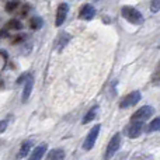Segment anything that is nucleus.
Returning <instances> with one entry per match:
<instances>
[{"instance_id":"nucleus-13","label":"nucleus","mask_w":160,"mask_h":160,"mask_svg":"<svg viewBox=\"0 0 160 160\" xmlns=\"http://www.w3.org/2000/svg\"><path fill=\"white\" fill-rule=\"evenodd\" d=\"M69 38H70V35H69V34H66V32H61V34H59L58 42H56V48H58V51H61L62 48H63L65 45L68 44Z\"/></svg>"},{"instance_id":"nucleus-23","label":"nucleus","mask_w":160,"mask_h":160,"mask_svg":"<svg viewBox=\"0 0 160 160\" xmlns=\"http://www.w3.org/2000/svg\"><path fill=\"white\" fill-rule=\"evenodd\" d=\"M18 41H21V37H16V39H14V44H16V42H18Z\"/></svg>"},{"instance_id":"nucleus-7","label":"nucleus","mask_w":160,"mask_h":160,"mask_svg":"<svg viewBox=\"0 0 160 160\" xmlns=\"http://www.w3.org/2000/svg\"><path fill=\"white\" fill-rule=\"evenodd\" d=\"M142 128H143V122H132L128 128V136L129 138H138L142 133Z\"/></svg>"},{"instance_id":"nucleus-12","label":"nucleus","mask_w":160,"mask_h":160,"mask_svg":"<svg viewBox=\"0 0 160 160\" xmlns=\"http://www.w3.org/2000/svg\"><path fill=\"white\" fill-rule=\"evenodd\" d=\"M65 150L63 149H55V150H52V152H49V155L47 156V159H49V160H62V159H65Z\"/></svg>"},{"instance_id":"nucleus-22","label":"nucleus","mask_w":160,"mask_h":160,"mask_svg":"<svg viewBox=\"0 0 160 160\" xmlns=\"http://www.w3.org/2000/svg\"><path fill=\"white\" fill-rule=\"evenodd\" d=\"M7 125H8V121H7V119H3V121H0V133L4 132L6 128H7Z\"/></svg>"},{"instance_id":"nucleus-6","label":"nucleus","mask_w":160,"mask_h":160,"mask_svg":"<svg viewBox=\"0 0 160 160\" xmlns=\"http://www.w3.org/2000/svg\"><path fill=\"white\" fill-rule=\"evenodd\" d=\"M68 11H69V6L66 4V3H62V4H59L58 7V11H56V27H61L62 24L65 22V20H66V16H68Z\"/></svg>"},{"instance_id":"nucleus-4","label":"nucleus","mask_w":160,"mask_h":160,"mask_svg":"<svg viewBox=\"0 0 160 160\" xmlns=\"http://www.w3.org/2000/svg\"><path fill=\"white\" fill-rule=\"evenodd\" d=\"M119 145H121V133H115V135L112 136V139L110 141V143H108L104 158H105V159L112 158V156L115 155L117 150L119 149Z\"/></svg>"},{"instance_id":"nucleus-17","label":"nucleus","mask_w":160,"mask_h":160,"mask_svg":"<svg viewBox=\"0 0 160 160\" xmlns=\"http://www.w3.org/2000/svg\"><path fill=\"white\" fill-rule=\"evenodd\" d=\"M30 27L32 28V30H38V28L42 27V20L39 18V17H32V18L30 20Z\"/></svg>"},{"instance_id":"nucleus-1","label":"nucleus","mask_w":160,"mask_h":160,"mask_svg":"<svg viewBox=\"0 0 160 160\" xmlns=\"http://www.w3.org/2000/svg\"><path fill=\"white\" fill-rule=\"evenodd\" d=\"M122 17H124L127 21H129L131 24H142L143 22V16L139 13L136 8L129 7V6H125L122 7Z\"/></svg>"},{"instance_id":"nucleus-8","label":"nucleus","mask_w":160,"mask_h":160,"mask_svg":"<svg viewBox=\"0 0 160 160\" xmlns=\"http://www.w3.org/2000/svg\"><path fill=\"white\" fill-rule=\"evenodd\" d=\"M94 16H96V10H94V7L91 4H86L80 8L79 17L82 20H91Z\"/></svg>"},{"instance_id":"nucleus-18","label":"nucleus","mask_w":160,"mask_h":160,"mask_svg":"<svg viewBox=\"0 0 160 160\" xmlns=\"http://www.w3.org/2000/svg\"><path fill=\"white\" fill-rule=\"evenodd\" d=\"M20 4H21V3L17 2V0H13V2H8L7 4H6V11H8V13H13L14 10H17V8L20 7Z\"/></svg>"},{"instance_id":"nucleus-10","label":"nucleus","mask_w":160,"mask_h":160,"mask_svg":"<svg viewBox=\"0 0 160 160\" xmlns=\"http://www.w3.org/2000/svg\"><path fill=\"white\" fill-rule=\"evenodd\" d=\"M45 150H47V145H39V146H37L35 149L32 150V153H31V159L32 160L42 159V156L45 155Z\"/></svg>"},{"instance_id":"nucleus-20","label":"nucleus","mask_w":160,"mask_h":160,"mask_svg":"<svg viewBox=\"0 0 160 160\" xmlns=\"http://www.w3.org/2000/svg\"><path fill=\"white\" fill-rule=\"evenodd\" d=\"M152 83H153V86H160V63H159L158 69H156L155 75H153V78H152Z\"/></svg>"},{"instance_id":"nucleus-3","label":"nucleus","mask_w":160,"mask_h":160,"mask_svg":"<svg viewBox=\"0 0 160 160\" xmlns=\"http://www.w3.org/2000/svg\"><path fill=\"white\" fill-rule=\"evenodd\" d=\"M100 129H101V125H94L93 128H91V131L88 132L87 138H86L84 143H83V148H84L86 150H91L94 146V143H96V139L98 138V133H100Z\"/></svg>"},{"instance_id":"nucleus-9","label":"nucleus","mask_w":160,"mask_h":160,"mask_svg":"<svg viewBox=\"0 0 160 160\" xmlns=\"http://www.w3.org/2000/svg\"><path fill=\"white\" fill-rule=\"evenodd\" d=\"M32 87H34V80H32V78H28L27 82H25L24 91H22V102H27L28 101L30 94H31V91H32Z\"/></svg>"},{"instance_id":"nucleus-21","label":"nucleus","mask_w":160,"mask_h":160,"mask_svg":"<svg viewBox=\"0 0 160 160\" xmlns=\"http://www.w3.org/2000/svg\"><path fill=\"white\" fill-rule=\"evenodd\" d=\"M160 10V0H152L150 2V11L152 13H158Z\"/></svg>"},{"instance_id":"nucleus-19","label":"nucleus","mask_w":160,"mask_h":160,"mask_svg":"<svg viewBox=\"0 0 160 160\" xmlns=\"http://www.w3.org/2000/svg\"><path fill=\"white\" fill-rule=\"evenodd\" d=\"M17 13H18V16L21 17V18H24V17H27L28 11H30V6L28 4H20V7L17 8Z\"/></svg>"},{"instance_id":"nucleus-14","label":"nucleus","mask_w":160,"mask_h":160,"mask_svg":"<svg viewBox=\"0 0 160 160\" xmlns=\"http://www.w3.org/2000/svg\"><path fill=\"white\" fill-rule=\"evenodd\" d=\"M97 111H98V105H94V107L84 115V118H83V121H82L83 124H88L90 121H93V119L96 118V115H97Z\"/></svg>"},{"instance_id":"nucleus-11","label":"nucleus","mask_w":160,"mask_h":160,"mask_svg":"<svg viewBox=\"0 0 160 160\" xmlns=\"http://www.w3.org/2000/svg\"><path fill=\"white\" fill-rule=\"evenodd\" d=\"M31 146H32V142H31V141H25L24 143H22V146H21V149H20V153H18V156H17V158H18V159H24L25 156L30 153Z\"/></svg>"},{"instance_id":"nucleus-2","label":"nucleus","mask_w":160,"mask_h":160,"mask_svg":"<svg viewBox=\"0 0 160 160\" xmlns=\"http://www.w3.org/2000/svg\"><path fill=\"white\" fill-rule=\"evenodd\" d=\"M153 114H155V108L150 107V105H143V107H141L133 114L131 121L132 122H145V121H148Z\"/></svg>"},{"instance_id":"nucleus-16","label":"nucleus","mask_w":160,"mask_h":160,"mask_svg":"<svg viewBox=\"0 0 160 160\" xmlns=\"http://www.w3.org/2000/svg\"><path fill=\"white\" fill-rule=\"evenodd\" d=\"M6 27H7L8 30H21L22 25H21V22H20V20H10V21L6 24Z\"/></svg>"},{"instance_id":"nucleus-5","label":"nucleus","mask_w":160,"mask_h":160,"mask_svg":"<svg viewBox=\"0 0 160 160\" xmlns=\"http://www.w3.org/2000/svg\"><path fill=\"white\" fill-rule=\"evenodd\" d=\"M139 100H141V93H139V91H132V93H129L121 102H119V107L121 108L132 107V105L138 104Z\"/></svg>"},{"instance_id":"nucleus-15","label":"nucleus","mask_w":160,"mask_h":160,"mask_svg":"<svg viewBox=\"0 0 160 160\" xmlns=\"http://www.w3.org/2000/svg\"><path fill=\"white\" fill-rule=\"evenodd\" d=\"M148 131H149V132H155V131H160V117H158V118H155L152 122H150L149 127H148Z\"/></svg>"}]
</instances>
